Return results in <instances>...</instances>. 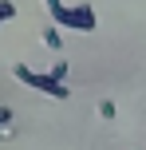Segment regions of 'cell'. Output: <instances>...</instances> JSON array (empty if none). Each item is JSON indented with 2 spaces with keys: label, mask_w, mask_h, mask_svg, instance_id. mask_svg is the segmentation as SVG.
<instances>
[{
  "label": "cell",
  "mask_w": 146,
  "mask_h": 150,
  "mask_svg": "<svg viewBox=\"0 0 146 150\" xmlns=\"http://www.w3.org/2000/svg\"><path fill=\"white\" fill-rule=\"evenodd\" d=\"M12 75L24 87H32V91H44V95H51V99H71V87L59 83L51 71H32L28 63H12Z\"/></svg>",
  "instance_id": "1"
},
{
  "label": "cell",
  "mask_w": 146,
  "mask_h": 150,
  "mask_svg": "<svg viewBox=\"0 0 146 150\" xmlns=\"http://www.w3.org/2000/svg\"><path fill=\"white\" fill-rule=\"evenodd\" d=\"M51 24L75 28V32H95V28H99V16H95V8L87 4V0H79V4H63V12L55 16Z\"/></svg>",
  "instance_id": "2"
},
{
  "label": "cell",
  "mask_w": 146,
  "mask_h": 150,
  "mask_svg": "<svg viewBox=\"0 0 146 150\" xmlns=\"http://www.w3.org/2000/svg\"><path fill=\"white\" fill-rule=\"evenodd\" d=\"M44 44L51 47V52H63V28L59 24H47L44 28Z\"/></svg>",
  "instance_id": "3"
},
{
  "label": "cell",
  "mask_w": 146,
  "mask_h": 150,
  "mask_svg": "<svg viewBox=\"0 0 146 150\" xmlns=\"http://www.w3.org/2000/svg\"><path fill=\"white\" fill-rule=\"evenodd\" d=\"M8 127H12V107H0V134H12V130H8Z\"/></svg>",
  "instance_id": "4"
},
{
  "label": "cell",
  "mask_w": 146,
  "mask_h": 150,
  "mask_svg": "<svg viewBox=\"0 0 146 150\" xmlns=\"http://www.w3.org/2000/svg\"><path fill=\"white\" fill-rule=\"evenodd\" d=\"M12 16H16V4H12V0H0V24L12 20Z\"/></svg>",
  "instance_id": "5"
},
{
  "label": "cell",
  "mask_w": 146,
  "mask_h": 150,
  "mask_svg": "<svg viewBox=\"0 0 146 150\" xmlns=\"http://www.w3.org/2000/svg\"><path fill=\"white\" fill-rule=\"evenodd\" d=\"M51 75H55L59 83H67V63H63V59H55V63H51Z\"/></svg>",
  "instance_id": "6"
},
{
  "label": "cell",
  "mask_w": 146,
  "mask_h": 150,
  "mask_svg": "<svg viewBox=\"0 0 146 150\" xmlns=\"http://www.w3.org/2000/svg\"><path fill=\"white\" fill-rule=\"evenodd\" d=\"M115 111H118V107L111 103V99H103V103H99V115H103V119H115Z\"/></svg>",
  "instance_id": "7"
},
{
  "label": "cell",
  "mask_w": 146,
  "mask_h": 150,
  "mask_svg": "<svg viewBox=\"0 0 146 150\" xmlns=\"http://www.w3.org/2000/svg\"><path fill=\"white\" fill-rule=\"evenodd\" d=\"M44 8H47V16H51V20H55V16L63 12V0H44Z\"/></svg>",
  "instance_id": "8"
}]
</instances>
